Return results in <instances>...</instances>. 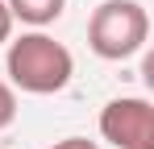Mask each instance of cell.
<instances>
[{
  "label": "cell",
  "instance_id": "1",
  "mask_svg": "<svg viewBox=\"0 0 154 149\" xmlns=\"http://www.w3.org/2000/svg\"><path fill=\"white\" fill-rule=\"evenodd\" d=\"M4 71H8V87H21L29 95H54L71 83L75 58L63 42L33 29V33H21V37H8Z\"/></svg>",
  "mask_w": 154,
  "mask_h": 149
},
{
  "label": "cell",
  "instance_id": "2",
  "mask_svg": "<svg viewBox=\"0 0 154 149\" xmlns=\"http://www.w3.org/2000/svg\"><path fill=\"white\" fill-rule=\"evenodd\" d=\"M150 37V13L142 0H104L92 8L88 21V46L104 62H125Z\"/></svg>",
  "mask_w": 154,
  "mask_h": 149
},
{
  "label": "cell",
  "instance_id": "3",
  "mask_svg": "<svg viewBox=\"0 0 154 149\" xmlns=\"http://www.w3.org/2000/svg\"><path fill=\"white\" fill-rule=\"evenodd\" d=\"M100 137L112 149H154V104L142 95H117L100 108Z\"/></svg>",
  "mask_w": 154,
  "mask_h": 149
},
{
  "label": "cell",
  "instance_id": "4",
  "mask_svg": "<svg viewBox=\"0 0 154 149\" xmlns=\"http://www.w3.org/2000/svg\"><path fill=\"white\" fill-rule=\"evenodd\" d=\"M4 4H8L13 21L29 25V29H46L67 13V0H4Z\"/></svg>",
  "mask_w": 154,
  "mask_h": 149
},
{
  "label": "cell",
  "instance_id": "5",
  "mask_svg": "<svg viewBox=\"0 0 154 149\" xmlns=\"http://www.w3.org/2000/svg\"><path fill=\"white\" fill-rule=\"evenodd\" d=\"M13 120H17V87L0 79V128H8Z\"/></svg>",
  "mask_w": 154,
  "mask_h": 149
},
{
  "label": "cell",
  "instance_id": "6",
  "mask_svg": "<svg viewBox=\"0 0 154 149\" xmlns=\"http://www.w3.org/2000/svg\"><path fill=\"white\" fill-rule=\"evenodd\" d=\"M46 149H100L96 141H88V137H63V141H54Z\"/></svg>",
  "mask_w": 154,
  "mask_h": 149
},
{
  "label": "cell",
  "instance_id": "7",
  "mask_svg": "<svg viewBox=\"0 0 154 149\" xmlns=\"http://www.w3.org/2000/svg\"><path fill=\"white\" fill-rule=\"evenodd\" d=\"M8 37H13V13H8V4L0 0V46H8Z\"/></svg>",
  "mask_w": 154,
  "mask_h": 149
}]
</instances>
